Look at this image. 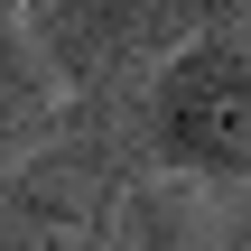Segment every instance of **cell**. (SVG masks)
<instances>
[{
  "mask_svg": "<svg viewBox=\"0 0 251 251\" xmlns=\"http://www.w3.org/2000/svg\"><path fill=\"white\" fill-rule=\"evenodd\" d=\"M37 56L56 65L65 93H112V84H149L168 56H186L205 37V9L186 0H65V9H28Z\"/></svg>",
  "mask_w": 251,
  "mask_h": 251,
  "instance_id": "7a4b0ae2",
  "label": "cell"
},
{
  "mask_svg": "<svg viewBox=\"0 0 251 251\" xmlns=\"http://www.w3.org/2000/svg\"><path fill=\"white\" fill-rule=\"evenodd\" d=\"M121 205V158L102 140H56L0 177V251H93Z\"/></svg>",
  "mask_w": 251,
  "mask_h": 251,
  "instance_id": "3957f363",
  "label": "cell"
},
{
  "mask_svg": "<svg viewBox=\"0 0 251 251\" xmlns=\"http://www.w3.org/2000/svg\"><path fill=\"white\" fill-rule=\"evenodd\" d=\"M56 130H65V84H56V65L37 56L28 9L0 0V177L28 168L37 149H56Z\"/></svg>",
  "mask_w": 251,
  "mask_h": 251,
  "instance_id": "277c9868",
  "label": "cell"
},
{
  "mask_svg": "<svg viewBox=\"0 0 251 251\" xmlns=\"http://www.w3.org/2000/svg\"><path fill=\"white\" fill-rule=\"evenodd\" d=\"M149 140L196 177H251V47L205 28L149 75Z\"/></svg>",
  "mask_w": 251,
  "mask_h": 251,
  "instance_id": "6da1fadb",
  "label": "cell"
}]
</instances>
